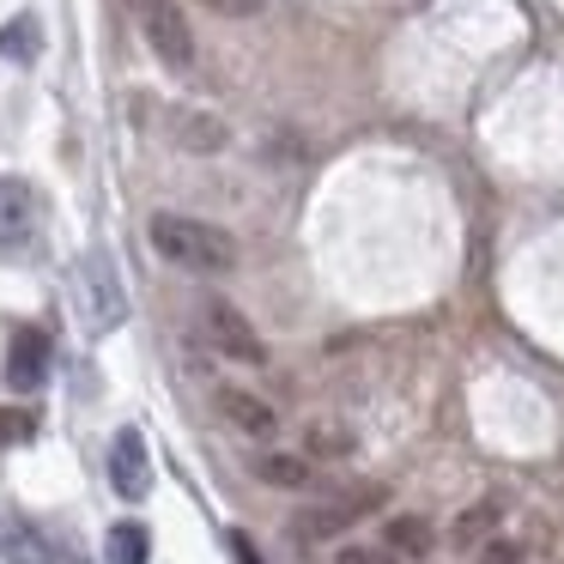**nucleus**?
<instances>
[{
    "mask_svg": "<svg viewBox=\"0 0 564 564\" xmlns=\"http://www.w3.org/2000/svg\"><path fill=\"white\" fill-rule=\"evenodd\" d=\"M0 552L13 564H74L50 534H37V528H7V534H0Z\"/></svg>",
    "mask_w": 564,
    "mask_h": 564,
    "instance_id": "obj_11",
    "label": "nucleus"
},
{
    "mask_svg": "<svg viewBox=\"0 0 564 564\" xmlns=\"http://www.w3.org/2000/svg\"><path fill=\"white\" fill-rule=\"evenodd\" d=\"M256 479L261 486H285V491H304L310 486V455H261L256 462Z\"/></svg>",
    "mask_w": 564,
    "mask_h": 564,
    "instance_id": "obj_13",
    "label": "nucleus"
},
{
    "mask_svg": "<svg viewBox=\"0 0 564 564\" xmlns=\"http://www.w3.org/2000/svg\"><path fill=\"white\" fill-rule=\"evenodd\" d=\"M152 249L183 273H231L237 268V237L188 213H152Z\"/></svg>",
    "mask_w": 564,
    "mask_h": 564,
    "instance_id": "obj_1",
    "label": "nucleus"
},
{
    "mask_svg": "<svg viewBox=\"0 0 564 564\" xmlns=\"http://www.w3.org/2000/svg\"><path fill=\"white\" fill-rule=\"evenodd\" d=\"M231 552H237V564H261V552L249 546V534H231Z\"/></svg>",
    "mask_w": 564,
    "mask_h": 564,
    "instance_id": "obj_22",
    "label": "nucleus"
},
{
    "mask_svg": "<svg viewBox=\"0 0 564 564\" xmlns=\"http://www.w3.org/2000/svg\"><path fill=\"white\" fill-rule=\"evenodd\" d=\"M382 546L401 552V558H425V552H431V522H425V516H389Z\"/></svg>",
    "mask_w": 564,
    "mask_h": 564,
    "instance_id": "obj_12",
    "label": "nucleus"
},
{
    "mask_svg": "<svg viewBox=\"0 0 564 564\" xmlns=\"http://www.w3.org/2000/svg\"><path fill=\"white\" fill-rule=\"evenodd\" d=\"M86 310H91V328H116L122 322V297L110 285V261L104 256L86 261Z\"/></svg>",
    "mask_w": 564,
    "mask_h": 564,
    "instance_id": "obj_9",
    "label": "nucleus"
},
{
    "mask_svg": "<svg viewBox=\"0 0 564 564\" xmlns=\"http://www.w3.org/2000/svg\"><path fill=\"white\" fill-rule=\"evenodd\" d=\"M171 140L188 147V152H219L225 147V122L207 116V110H176L171 116Z\"/></svg>",
    "mask_w": 564,
    "mask_h": 564,
    "instance_id": "obj_10",
    "label": "nucleus"
},
{
    "mask_svg": "<svg viewBox=\"0 0 564 564\" xmlns=\"http://www.w3.org/2000/svg\"><path fill=\"white\" fill-rule=\"evenodd\" d=\"M213 406H219V419L231 431H243V437H256V443H268L273 431H280V419H273V406L261 401V394H249V389H219L213 394Z\"/></svg>",
    "mask_w": 564,
    "mask_h": 564,
    "instance_id": "obj_7",
    "label": "nucleus"
},
{
    "mask_svg": "<svg viewBox=\"0 0 564 564\" xmlns=\"http://www.w3.org/2000/svg\"><path fill=\"white\" fill-rule=\"evenodd\" d=\"M50 377V334L43 328H19L7 346V389L13 394H37Z\"/></svg>",
    "mask_w": 564,
    "mask_h": 564,
    "instance_id": "obj_6",
    "label": "nucleus"
},
{
    "mask_svg": "<svg viewBox=\"0 0 564 564\" xmlns=\"http://www.w3.org/2000/svg\"><path fill=\"white\" fill-rule=\"evenodd\" d=\"M140 31H147L152 55H159L171 74H188V67H195V31H188V13L176 0H140Z\"/></svg>",
    "mask_w": 564,
    "mask_h": 564,
    "instance_id": "obj_2",
    "label": "nucleus"
},
{
    "mask_svg": "<svg viewBox=\"0 0 564 564\" xmlns=\"http://www.w3.org/2000/svg\"><path fill=\"white\" fill-rule=\"evenodd\" d=\"M334 564H389V546H346Z\"/></svg>",
    "mask_w": 564,
    "mask_h": 564,
    "instance_id": "obj_20",
    "label": "nucleus"
},
{
    "mask_svg": "<svg viewBox=\"0 0 564 564\" xmlns=\"http://www.w3.org/2000/svg\"><path fill=\"white\" fill-rule=\"evenodd\" d=\"M491 528H498V503H474V510L455 522V540H462V546H474L479 534H491Z\"/></svg>",
    "mask_w": 564,
    "mask_h": 564,
    "instance_id": "obj_16",
    "label": "nucleus"
},
{
    "mask_svg": "<svg viewBox=\"0 0 564 564\" xmlns=\"http://www.w3.org/2000/svg\"><path fill=\"white\" fill-rule=\"evenodd\" d=\"M37 231V195L13 176H0V249H19Z\"/></svg>",
    "mask_w": 564,
    "mask_h": 564,
    "instance_id": "obj_8",
    "label": "nucleus"
},
{
    "mask_svg": "<svg viewBox=\"0 0 564 564\" xmlns=\"http://www.w3.org/2000/svg\"><path fill=\"white\" fill-rule=\"evenodd\" d=\"M110 486L122 491L128 503H140L152 491V455H147V437H140L134 425H122L110 443Z\"/></svg>",
    "mask_w": 564,
    "mask_h": 564,
    "instance_id": "obj_5",
    "label": "nucleus"
},
{
    "mask_svg": "<svg viewBox=\"0 0 564 564\" xmlns=\"http://www.w3.org/2000/svg\"><path fill=\"white\" fill-rule=\"evenodd\" d=\"M310 449H316V455H352V431L316 425V431H310Z\"/></svg>",
    "mask_w": 564,
    "mask_h": 564,
    "instance_id": "obj_17",
    "label": "nucleus"
},
{
    "mask_svg": "<svg viewBox=\"0 0 564 564\" xmlns=\"http://www.w3.org/2000/svg\"><path fill=\"white\" fill-rule=\"evenodd\" d=\"M207 340L219 346L225 358H237V365H268L261 334L249 328V316L237 304H225V297H207Z\"/></svg>",
    "mask_w": 564,
    "mask_h": 564,
    "instance_id": "obj_3",
    "label": "nucleus"
},
{
    "mask_svg": "<svg viewBox=\"0 0 564 564\" xmlns=\"http://www.w3.org/2000/svg\"><path fill=\"white\" fill-rule=\"evenodd\" d=\"M200 7H207V13H219V19H256L268 0H200Z\"/></svg>",
    "mask_w": 564,
    "mask_h": 564,
    "instance_id": "obj_18",
    "label": "nucleus"
},
{
    "mask_svg": "<svg viewBox=\"0 0 564 564\" xmlns=\"http://www.w3.org/2000/svg\"><path fill=\"white\" fill-rule=\"evenodd\" d=\"M152 558V540L140 522H116L110 540H104V564H147Z\"/></svg>",
    "mask_w": 564,
    "mask_h": 564,
    "instance_id": "obj_14",
    "label": "nucleus"
},
{
    "mask_svg": "<svg viewBox=\"0 0 564 564\" xmlns=\"http://www.w3.org/2000/svg\"><path fill=\"white\" fill-rule=\"evenodd\" d=\"M31 431H37V425H31V413H0V443H25Z\"/></svg>",
    "mask_w": 564,
    "mask_h": 564,
    "instance_id": "obj_19",
    "label": "nucleus"
},
{
    "mask_svg": "<svg viewBox=\"0 0 564 564\" xmlns=\"http://www.w3.org/2000/svg\"><path fill=\"white\" fill-rule=\"evenodd\" d=\"M486 564H516V546H510V540H491V546H486Z\"/></svg>",
    "mask_w": 564,
    "mask_h": 564,
    "instance_id": "obj_21",
    "label": "nucleus"
},
{
    "mask_svg": "<svg viewBox=\"0 0 564 564\" xmlns=\"http://www.w3.org/2000/svg\"><path fill=\"white\" fill-rule=\"evenodd\" d=\"M31 50H37V25H31V19H13V25L0 31V55H13V62H31Z\"/></svg>",
    "mask_w": 564,
    "mask_h": 564,
    "instance_id": "obj_15",
    "label": "nucleus"
},
{
    "mask_svg": "<svg viewBox=\"0 0 564 564\" xmlns=\"http://www.w3.org/2000/svg\"><path fill=\"white\" fill-rule=\"evenodd\" d=\"M389 503V491L382 486H352V491H334L328 503H316V510H304V534L322 540V534H340V528H352L358 516L382 510Z\"/></svg>",
    "mask_w": 564,
    "mask_h": 564,
    "instance_id": "obj_4",
    "label": "nucleus"
}]
</instances>
